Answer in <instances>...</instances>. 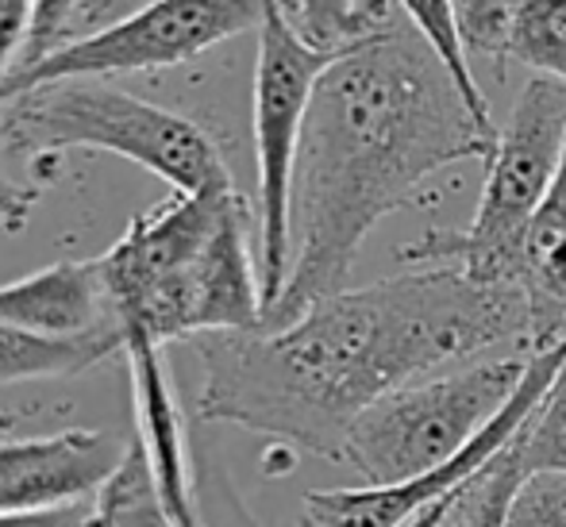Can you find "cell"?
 Returning a JSON list of instances; mask_svg holds the SVG:
<instances>
[{
  "label": "cell",
  "instance_id": "22",
  "mask_svg": "<svg viewBox=\"0 0 566 527\" xmlns=\"http://www.w3.org/2000/svg\"><path fill=\"white\" fill-rule=\"evenodd\" d=\"M82 8V0H35V15H31V35L28 46H23L20 66H31V62L46 59L51 51H59L70 39V28H74V15ZM15 66V70H20Z\"/></svg>",
  "mask_w": 566,
  "mask_h": 527
},
{
  "label": "cell",
  "instance_id": "8",
  "mask_svg": "<svg viewBox=\"0 0 566 527\" xmlns=\"http://www.w3.org/2000/svg\"><path fill=\"white\" fill-rule=\"evenodd\" d=\"M566 362V339H559L547 350H532L528 373H524L521 389L513 393V401L501 409L497 420H490L482 428V435L459 451L451 462H443L440 470L417 477L405 485H366V489H328V493H305V527H409L412 520L428 516L432 508L454 505L462 493V485L485 470L509 443L516 439V431L528 423L536 412V404L544 401L547 386Z\"/></svg>",
  "mask_w": 566,
  "mask_h": 527
},
{
  "label": "cell",
  "instance_id": "23",
  "mask_svg": "<svg viewBox=\"0 0 566 527\" xmlns=\"http://www.w3.org/2000/svg\"><path fill=\"white\" fill-rule=\"evenodd\" d=\"M31 15H35V0H0V93H4L8 77L15 74L23 59Z\"/></svg>",
  "mask_w": 566,
  "mask_h": 527
},
{
  "label": "cell",
  "instance_id": "14",
  "mask_svg": "<svg viewBox=\"0 0 566 527\" xmlns=\"http://www.w3.org/2000/svg\"><path fill=\"white\" fill-rule=\"evenodd\" d=\"M397 8H401L405 23L428 43V51L443 62V70H448L451 82L459 85L462 101H467V108L474 112L478 124H482L490 135H497L493 108H490V101H485L482 85H478L474 70H470V51H467V43H462L459 8H454V0H397Z\"/></svg>",
  "mask_w": 566,
  "mask_h": 527
},
{
  "label": "cell",
  "instance_id": "3",
  "mask_svg": "<svg viewBox=\"0 0 566 527\" xmlns=\"http://www.w3.org/2000/svg\"><path fill=\"white\" fill-rule=\"evenodd\" d=\"M0 139L12 158L43 162L62 150H108L193 197L231 189V173L201 124L139 101L105 77H70L0 101Z\"/></svg>",
  "mask_w": 566,
  "mask_h": 527
},
{
  "label": "cell",
  "instance_id": "13",
  "mask_svg": "<svg viewBox=\"0 0 566 527\" xmlns=\"http://www.w3.org/2000/svg\"><path fill=\"white\" fill-rule=\"evenodd\" d=\"M124 355V335L101 331L85 339H54L23 327L0 324V386H23V381H62L93 370L105 358Z\"/></svg>",
  "mask_w": 566,
  "mask_h": 527
},
{
  "label": "cell",
  "instance_id": "4",
  "mask_svg": "<svg viewBox=\"0 0 566 527\" xmlns=\"http://www.w3.org/2000/svg\"><path fill=\"white\" fill-rule=\"evenodd\" d=\"M566 150V85L532 77L513 101L470 228H432L401 246L405 266H451L493 289H516L521 251ZM521 293V289H516Z\"/></svg>",
  "mask_w": 566,
  "mask_h": 527
},
{
  "label": "cell",
  "instance_id": "12",
  "mask_svg": "<svg viewBox=\"0 0 566 527\" xmlns=\"http://www.w3.org/2000/svg\"><path fill=\"white\" fill-rule=\"evenodd\" d=\"M532 324V350H547L566 339V150L563 166L532 215L516 274Z\"/></svg>",
  "mask_w": 566,
  "mask_h": 527
},
{
  "label": "cell",
  "instance_id": "16",
  "mask_svg": "<svg viewBox=\"0 0 566 527\" xmlns=\"http://www.w3.org/2000/svg\"><path fill=\"white\" fill-rule=\"evenodd\" d=\"M505 59L566 85V0H516Z\"/></svg>",
  "mask_w": 566,
  "mask_h": 527
},
{
  "label": "cell",
  "instance_id": "1",
  "mask_svg": "<svg viewBox=\"0 0 566 527\" xmlns=\"http://www.w3.org/2000/svg\"><path fill=\"white\" fill-rule=\"evenodd\" d=\"M197 417L339 462L350 423L432 373L532 355L528 305L462 270L417 266L316 301L282 327L193 339Z\"/></svg>",
  "mask_w": 566,
  "mask_h": 527
},
{
  "label": "cell",
  "instance_id": "5",
  "mask_svg": "<svg viewBox=\"0 0 566 527\" xmlns=\"http://www.w3.org/2000/svg\"><path fill=\"white\" fill-rule=\"evenodd\" d=\"M528 362V350L478 358L381 397L350 423L339 462L374 489L432 474L501 417L521 389Z\"/></svg>",
  "mask_w": 566,
  "mask_h": 527
},
{
  "label": "cell",
  "instance_id": "20",
  "mask_svg": "<svg viewBox=\"0 0 566 527\" xmlns=\"http://www.w3.org/2000/svg\"><path fill=\"white\" fill-rule=\"evenodd\" d=\"M290 15L297 23V31L321 51H350L358 39L355 23V0H293Z\"/></svg>",
  "mask_w": 566,
  "mask_h": 527
},
{
  "label": "cell",
  "instance_id": "9",
  "mask_svg": "<svg viewBox=\"0 0 566 527\" xmlns=\"http://www.w3.org/2000/svg\"><path fill=\"white\" fill-rule=\"evenodd\" d=\"M124 454L127 443L101 428L0 439V516L90 505Z\"/></svg>",
  "mask_w": 566,
  "mask_h": 527
},
{
  "label": "cell",
  "instance_id": "10",
  "mask_svg": "<svg viewBox=\"0 0 566 527\" xmlns=\"http://www.w3.org/2000/svg\"><path fill=\"white\" fill-rule=\"evenodd\" d=\"M163 350L143 331H124V358L132 373V404H135V443L150 466L166 513L178 527H209L197 508L193 462H189L186 412H181L178 389L163 362Z\"/></svg>",
  "mask_w": 566,
  "mask_h": 527
},
{
  "label": "cell",
  "instance_id": "26",
  "mask_svg": "<svg viewBox=\"0 0 566 527\" xmlns=\"http://www.w3.org/2000/svg\"><path fill=\"white\" fill-rule=\"evenodd\" d=\"M90 505H74V508H51V513H15V516H0V527H85Z\"/></svg>",
  "mask_w": 566,
  "mask_h": 527
},
{
  "label": "cell",
  "instance_id": "2",
  "mask_svg": "<svg viewBox=\"0 0 566 527\" xmlns=\"http://www.w3.org/2000/svg\"><path fill=\"white\" fill-rule=\"evenodd\" d=\"M493 143L409 23L343 51L313 93L293 170L290 277L262 327L347 289L366 235L409 209L432 173L485 162Z\"/></svg>",
  "mask_w": 566,
  "mask_h": 527
},
{
  "label": "cell",
  "instance_id": "19",
  "mask_svg": "<svg viewBox=\"0 0 566 527\" xmlns=\"http://www.w3.org/2000/svg\"><path fill=\"white\" fill-rule=\"evenodd\" d=\"M505 527H566V474H524L509 500Z\"/></svg>",
  "mask_w": 566,
  "mask_h": 527
},
{
  "label": "cell",
  "instance_id": "6",
  "mask_svg": "<svg viewBox=\"0 0 566 527\" xmlns=\"http://www.w3.org/2000/svg\"><path fill=\"white\" fill-rule=\"evenodd\" d=\"M336 51H321L297 31L285 0H262L254 59V166H259V277L262 316L282 297L293 259V170L313 93Z\"/></svg>",
  "mask_w": 566,
  "mask_h": 527
},
{
  "label": "cell",
  "instance_id": "21",
  "mask_svg": "<svg viewBox=\"0 0 566 527\" xmlns=\"http://www.w3.org/2000/svg\"><path fill=\"white\" fill-rule=\"evenodd\" d=\"M454 8H459V31L467 51L505 62L516 0H454Z\"/></svg>",
  "mask_w": 566,
  "mask_h": 527
},
{
  "label": "cell",
  "instance_id": "15",
  "mask_svg": "<svg viewBox=\"0 0 566 527\" xmlns=\"http://www.w3.org/2000/svg\"><path fill=\"white\" fill-rule=\"evenodd\" d=\"M85 527H178L158 497V485L135 439L127 443L124 462L105 482V489L90 500Z\"/></svg>",
  "mask_w": 566,
  "mask_h": 527
},
{
  "label": "cell",
  "instance_id": "24",
  "mask_svg": "<svg viewBox=\"0 0 566 527\" xmlns=\"http://www.w3.org/2000/svg\"><path fill=\"white\" fill-rule=\"evenodd\" d=\"M8 158H12V150H8L4 139H0V228L20 231V228H28V215L35 209L43 186H39V181L15 178V173L8 170Z\"/></svg>",
  "mask_w": 566,
  "mask_h": 527
},
{
  "label": "cell",
  "instance_id": "25",
  "mask_svg": "<svg viewBox=\"0 0 566 527\" xmlns=\"http://www.w3.org/2000/svg\"><path fill=\"white\" fill-rule=\"evenodd\" d=\"M143 4H150V0H82V8H77V15H74V28H70V39L93 35V31H101V28H108V23L124 20V15L139 12Z\"/></svg>",
  "mask_w": 566,
  "mask_h": 527
},
{
  "label": "cell",
  "instance_id": "17",
  "mask_svg": "<svg viewBox=\"0 0 566 527\" xmlns=\"http://www.w3.org/2000/svg\"><path fill=\"white\" fill-rule=\"evenodd\" d=\"M521 477H524V466H521V454H516V439H513L490 466L478 470V474L462 485L448 520H454V527H505L509 500H513Z\"/></svg>",
  "mask_w": 566,
  "mask_h": 527
},
{
  "label": "cell",
  "instance_id": "7",
  "mask_svg": "<svg viewBox=\"0 0 566 527\" xmlns=\"http://www.w3.org/2000/svg\"><path fill=\"white\" fill-rule=\"evenodd\" d=\"M259 23L262 0H150L139 12L93 35L70 39L46 59L20 66L8 77L0 101L31 85L70 82V77L113 82V77L143 74V70L181 66L243 31H259Z\"/></svg>",
  "mask_w": 566,
  "mask_h": 527
},
{
  "label": "cell",
  "instance_id": "18",
  "mask_svg": "<svg viewBox=\"0 0 566 527\" xmlns=\"http://www.w3.org/2000/svg\"><path fill=\"white\" fill-rule=\"evenodd\" d=\"M516 454H521L524 474H539V470L566 474V362L552 378L528 423L516 431Z\"/></svg>",
  "mask_w": 566,
  "mask_h": 527
},
{
  "label": "cell",
  "instance_id": "11",
  "mask_svg": "<svg viewBox=\"0 0 566 527\" xmlns=\"http://www.w3.org/2000/svg\"><path fill=\"white\" fill-rule=\"evenodd\" d=\"M0 324L54 335V339L119 331L101 259L54 262L28 277L4 282L0 285Z\"/></svg>",
  "mask_w": 566,
  "mask_h": 527
}]
</instances>
